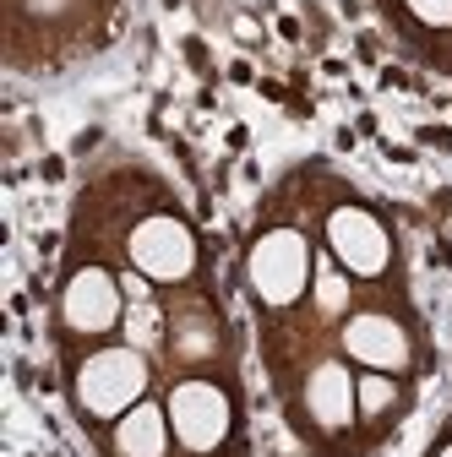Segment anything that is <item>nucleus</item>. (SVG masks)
Segmentation results:
<instances>
[{
    "label": "nucleus",
    "instance_id": "1",
    "mask_svg": "<svg viewBox=\"0 0 452 457\" xmlns=\"http://www.w3.org/2000/svg\"><path fill=\"white\" fill-rule=\"evenodd\" d=\"M71 392H77L82 420H121L147 397V354L131 349V343H121V349H93L77 365Z\"/></svg>",
    "mask_w": 452,
    "mask_h": 457
},
{
    "label": "nucleus",
    "instance_id": "2",
    "mask_svg": "<svg viewBox=\"0 0 452 457\" xmlns=\"http://www.w3.org/2000/svg\"><path fill=\"white\" fill-rule=\"evenodd\" d=\"M246 278H251V289L262 305L272 311H284L306 295V283H311V245L300 228H267V235L251 245L246 256Z\"/></svg>",
    "mask_w": 452,
    "mask_h": 457
},
{
    "label": "nucleus",
    "instance_id": "3",
    "mask_svg": "<svg viewBox=\"0 0 452 457\" xmlns=\"http://www.w3.org/2000/svg\"><path fill=\"white\" fill-rule=\"evenodd\" d=\"M163 409H169V430H175V441L186 452H218L223 436H230V420H235L230 392H223L218 381H202V376L169 386Z\"/></svg>",
    "mask_w": 452,
    "mask_h": 457
},
{
    "label": "nucleus",
    "instance_id": "4",
    "mask_svg": "<svg viewBox=\"0 0 452 457\" xmlns=\"http://www.w3.org/2000/svg\"><path fill=\"white\" fill-rule=\"evenodd\" d=\"M126 256L142 278L153 283H186L197 272V235L186 228V218L175 212H153L131 228V240H126Z\"/></svg>",
    "mask_w": 452,
    "mask_h": 457
},
{
    "label": "nucleus",
    "instance_id": "5",
    "mask_svg": "<svg viewBox=\"0 0 452 457\" xmlns=\"http://www.w3.org/2000/svg\"><path fill=\"white\" fill-rule=\"evenodd\" d=\"M327 251L349 278H381L392 262V240L376 212L365 207H332L327 212Z\"/></svg>",
    "mask_w": 452,
    "mask_h": 457
},
{
    "label": "nucleus",
    "instance_id": "6",
    "mask_svg": "<svg viewBox=\"0 0 452 457\" xmlns=\"http://www.w3.org/2000/svg\"><path fill=\"white\" fill-rule=\"evenodd\" d=\"M126 311V289H121V278L115 272H104V267H77L66 278V289H61V321L66 332L77 337H98L121 321Z\"/></svg>",
    "mask_w": 452,
    "mask_h": 457
},
{
    "label": "nucleus",
    "instance_id": "7",
    "mask_svg": "<svg viewBox=\"0 0 452 457\" xmlns=\"http://www.w3.org/2000/svg\"><path fill=\"white\" fill-rule=\"evenodd\" d=\"M344 354L365 370H404L409 365V332L381 311H360L344 321Z\"/></svg>",
    "mask_w": 452,
    "mask_h": 457
},
{
    "label": "nucleus",
    "instance_id": "8",
    "mask_svg": "<svg viewBox=\"0 0 452 457\" xmlns=\"http://www.w3.org/2000/svg\"><path fill=\"white\" fill-rule=\"evenodd\" d=\"M306 414H311L322 430H349V420L360 414L349 365H338V360H322V365L306 376Z\"/></svg>",
    "mask_w": 452,
    "mask_h": 457
},
{
    "label": "nucleus",
    "instance_id": "9",
    "mask_svg": "<svg viewBox=\"0 0 452 457\" xmlns=\"http://www.w3.org/2000/svg\"><path fill=\"white\" fill-rule=\"evenodd\" d=\"M169 409H158V403H142L131 409V414H121L115 420V457H163L169 452Z\"/></svg>",
    "mask_w": 452,
    "mask_h": 457
},
{
    "label": "nucleus",
    "instance_id": "10",
    "mask_svg": "<svg viewBox=\"0 0 452 457\" xmlns=\"http://www.w3.org/2000/svg\"><path fill=\"white\" fill-rule=\"evenodd\" d=\"M355 403H360V420H376V414H387L392 403H398V386H392L387 370L360 376V381H355Z\"/></svg>",
    "mask_w": 452,
    "mask_h": 457
},
{
    "label": "nucleus",
    "instance_id": "11",
    "mask_svg": "<svg viewBox=\"0 0 452 457\" xmlns=\"http://www.w3.org/2000/svg\"><path fill=\"white\" fill-rule=\"evenodd\" d=\"M126 343H131V349H147V343H158V311H153V300H142V305L126 311Z\"/></svg>",
    "mask_w": 452,
    "mask_h": 457
},
{
    "label": "nucleus",
    "instance_id": "12",
    "mask_svg": "<svg viewBox=\"0 0 452 457\" xmlns=\"http://www.w3.org/2000/svg\"><path fill=\"white\" fill-rule=\"evenodd\" d=\"M316 305H322L327 316L349 305V283H344V278H338L332 267H322V272H316Z\"/></svg>",
    "mask_w": 452,
    "mask_h": 457
},
{
    "label": "nucleus",
    "instance_id": "13",
    "mask_svg": "<svg viewBox=\"0 0 452 457\" xmlns=\"http://www.w3.org/2000/svg\"><path fill=\"white\" fill-rule=\"evenodd\" d=\"M404 6H409L414 22H425V28H452V0H404Z\"/></svg>",
    "mask_w": 452,
    "mask_h": 457
},
{
    "label": "nucleus",
    "instance_id": "14",
    "mask_svg": "<svg viewBox=\"0 0 452 457\" xmlns=\"http://www.w3.org/2000/svg\"><path fill=\"white\" fill-rule=\"evenodd\" d=\"M147 283H153V278H142V272L131 267V272L121 278V289H126V300H131V305H142V300H153V295H147Z\"/></svg>",
    "mask_w": 452,
    "mask_h": 457
},
{
    "label": "nucleus",
    "instance_id": "15",
    "mask_svg": "<svg viewBox=\"0 0 452 457\" xmlns=\"http://www.w3.org/2000/svg\"><path fill=\"white\" fill-rule=\"evenodd\" d=\"M436 457H452V441H447V446H441V452H436Z\"/></svg>",
    "mask_w": 452,
    "mask_h": 457
}]
</instances>
